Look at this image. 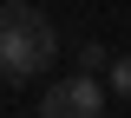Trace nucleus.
<instances>
[{
    "label": "nucleus",
    "mask_w": 131,
    "mask_h": 118,
    "mask_svg": "<svg viewBox=\"0 0 131 118\" xmlns=\"http://www.w3.org/2000/svg\"><path fill=\"white\" fill-rule=\"evenodd\" d=\"M79 72H112V52L98 46V39H85L79 46Z\"/></svg>",
    "instance_id": "7ed1b4c3"
},
{
    "label": "nucleus",
    "mask_w": 131,
    "mask_h": 118,
    "mask_svg": "<svg viewBox=\"0 0 131 118\" xmlns=\"http://www.w3.org/2000/svg\"><path fill=\"white\" fill-rule=\"evenodd\" d=\"M59 59V33H52V20L26 0H7L0 7V79L7 85H26L33 72H46Z\"/></svg>",
    "instance_id": "f257e3e1"
},
{
    "label": "nucleus",
    "mask_w": 131,
    "mask_h": 118,
    "mask_svg": "<svg viewBox=\"0 0 131 118\" xmlns=\"http://www.w3.org/2000/svg\"><path fill=\"white\" fill-rule=\"evenodd\" d=\"M105 92L112 85H98V72H66L39 92V118H105Z\"/></svg>",
    "instance_id": "f03ea898"
},
{
    "label": "nucleus",
    "mask_w": 131,
    "mask_h": 118,
    "mask_svg": "<svg viewBox=\"0 0 131 118\" xmlns=\"http://www.w3.org/2000/svg\"><path fill=\"white\" fill-rule=\"evenodd\" d=\"M105 85H112L118 99H131V52H125V59H112V72H105Z\"/></svg>",
    "instance_id": "20e7f679"
}]
</instances>
